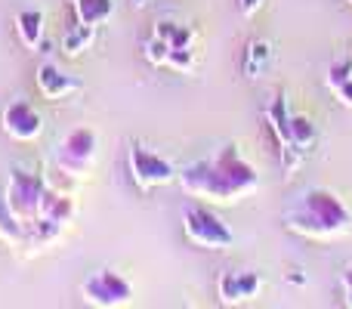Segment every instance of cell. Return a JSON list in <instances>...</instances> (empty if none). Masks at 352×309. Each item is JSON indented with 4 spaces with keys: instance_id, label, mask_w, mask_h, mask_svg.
Wrapping results in <instances>:
<instances>
[{
    "instance_id": "1",
    "label": "cell",
    "mask_w": 352,
    "mask_h": 309,
    "mask_svg": "<svg viewBox=\"0 0 352 309\" xmlns=\"http://www.w3.org/2000/svg\"><path fill=\"white\" fill-rule=\"evenodd\" d=\"M176 182L188 198H198L204 204H235L260 189V173L238 152L235 142H226L213 155L179 167Z\"/></svg>"
},
{
    "instance_id": "2",
    "label": "cell",
    "mask_w": 352,
    "mask_h": 309,
    "mask_svg": "<svg viewBox=\"0 0 352 309\" xmlns=\"http://www.w3.org/2000/svg\"><path fill=\"white\" fill-rule=\"evenodd\" d=\"M285 229L306 242L328 244L352 232V211L334 189L312 186L300 192L285 211Z\"/></svg>"
},
{
    "instance_id": "3",
    "label": "cell",
    "mask_w": 352,
    "mask_h": 309,
    "mask_svg": "<svg viewBox=\"0 0 352 309\" xmlns=\"http://www.w3.org/2000/svg\"><path fill=\"white\" fill-rule=\"evenodd\" d=\"M47 189H50L47 173L28 170V167H12L10 180H6V189H3V204L10 207L12 217L22 220V223L28 226L41 217Z\"/></svg>"
},
{
    "instance_id": "4",
    "label": "cell",
    "mask_w": 352,
    "mask_h": 309,
    "mask_svg": "<svg viewBox=\"0 0 352 309\" xmlns=\"http://www.w3.org/2000/svg\"><path fill=\"white\" fill-rule=\"evenodd\" d=\"M182 235L188 244L204 251H229L235 244V232L223 217L207 204H188L182 211Z\"/></svg>"
},
{
    "instance_id": "5",
    "label": "cell",
    "mask_w": 352,
    "mask_h": 309,
    "mask_svg": "<svg viewBox=\"0 0 352 309\" xmlns=\"http://www.w3.org/2000/svg\"><path fill=\"white\" fill-rule=\"evenodd\" d=\"M96 155H99V134L93 127H74L65 140H59V146L53 152L59 173L72 176V180L90 176Z\"/></svg>"
},
{
    "instance_id": "6",
    "label": "cell",
    "mask_w": 352,
    "mask_h": 309,
    "mask_svg": "<svg viewBox=\"0 0 352 309\" xmlns=\"http://www.w3.org/2000/svg\"><path fill=\"white\" fill-rule=\"evenodd\" d=\"M127 173L140 192H155V189H161V186H170L179 170H176L173 161H167L164 155L133 142V146L127 149Z\"/></svg>"
},
{
    "instance_id": "7",
    "label": "cell",
    "mask_w": 352,
    "mask_h": 309,
    "mask_svg": "<svg viewBox=\"0 0 352 309\" xmlns=\"http://www.w3.org/2000/svg\"><path fill=\"white\" fill-rule=\"evenodd\" d=\"M80 297L96 309H121L133 303V285L115 269H96L84 279Z\"/></svg>"
},
{
    "instance_id": "8",
    "label": "cell",
    "mask_w": 352,
    "mask_h": 309,
    "mask_svg": "<svg viewBox=\"0 0 352 309\" xmlns=\"http://www.w3.org/2000/svg\"><path fill=\"white\" fill-rule=\"evenodd\" d=\"M263 118H266V127H269V134H272L275 146H278L281 170H285L287 176L297 173L300 164H303V158H306V152L294 146V136H291V111H287V96H285V93H278V96H275L272 103L266 105Z\"/></svg>"
},
{
    "instance_id": "9",
    "label": "cell",
    "mask_w": 352,
    "mask_h": 309,
    "mask_svg": "<svg viewBox=\"0 0 352 309\" xmlns=\"http://www.w3.org/2000/svg\"><path fill=\"white\" fill-rule=\"evenodd\" d=\"M0 127L12 142H34L43 134V118L28 99H12L0 111Z\"/></svg>"
},
{
    "instance_id": "10",
    "label": "cell",
    "mask_w": 352,
    "mask_h": 309,
    "mask_svg": "<svg viewBox=\"0 0 352 309\" xmlns=\"http://www.w3.org/2000/svg\"><path fill=\"white\" fill-rule=\"evenodd\" d=\"M260 291H263V275L254 273V269H241V273H238V269H229V273H223L217 281L219 303H226V306L250 303Z\"/></svg>"
},
{
    "instance_id": "11",
    "label": "cell",
    "mask_w": 352,
    "mask_h": 309,
    "mask_svg": "<svg viewBox=\"0 0 352 309\" xmlns=\"http://www.w3.org/2000/svg\"><path fill=\"white\" fill-rule=\"evenodd\" d=\"M34 84H37V90H41V96L50 99V103H62V99H68L72 93L80 90V81L74 78V74L62 72L56 62H41V65H37Z\"/></svg>"
},
{
    "instance_id": "12",
    "label": "cell",
    "mask_w": 352,
    "mask_h": 309,
    "mask_svg": "<svg viewBox=\"0 0 352 309\" xmlns=\"http://www.w3.org/2000/svg\"><path fill=\"white\" fill-rule=\"evenodd\" d=\"M269 59H272V43L263 41V37H254V41H248V47H244L241 74H244L248 81H256L263 72H266Z\"/></svg>"
},
{
    "instance_id": "13",
    "label": "cell",
    "mask_w": 352,
    "mask_h": 309,
    "mask_svg": "<svg viewBox=\"0 0 352 309\" xmlns=\"http://www.w3.org/2000/svg\"><path fill=\"white\" fill-rule=\"evenodd\" d=\"M74 19L84 25H105L115 16V0H72Z\"/></svg>"
},
{
    "instance_id": "14",
    "label": "cell",
    "mask_w": 352,
    "mask_h": 309,
    "mask_svg": "<svg viewBox=\"0 0 352 309\" xmlns=\"http://www.w3.org/2000/svg\"><path fill=\"white\" fill-rule=\"evenodd\" d=\"M43 12L41 10H22L16 16V34L28 50H37L43 41Z\"/></svg>"
},
{
    "instance_id": "15",
    "label": "cell",
    "mask_w": 352,
    "mask_h": 309,
    "mask_svg": "<svg viewBox=\"0 0 352 309\" xmlns=\"http://www.w3.org/2000/svg\"><path fill=\"white\" fill-rule=\"evenodd\" d=\"M93 41H96V25L78 22V25H72V28L65 31V37H62V53L74 59V56L87 53V50L93 47Z\"/></svg>"
},
{
    "instance_id": "16",
    "label": "cell",
    "mask_w": 352,
    "mask_h": 309,
    "mask_svg": "<svg viewBox=\"0 0 352 309\" xmlns=\"http://www.w3.org/2000/svg\"><path fill=\"white\" fill-rule=\"evenodd\" d=\"M0 238L6 244H12V248H28V226L12 217L10 207L3 204V198H0Z\"/></svg>"
},
{
    "instance_id": "17",
    "label": "cell",
    "mask_w": 352,
    "mask_h": 309,
    "mask_svg": "<svg viewBox=\"0 0 352 309\" xmlns=\"http://www.w3.org/2000/svg\"><path fill=\"white\" fill-rule=\"evenodd\" d=\"M155 34L164 37L167 43H170V50L176 47H195V28L186 22H173V19H164V22L155 25Z\"/></svg>"
},
{
    "instance_id": "18",
    "label": "cell",
    "mask_w": 352,
    "mask_h": 309,
    "mask_svg": "<svg viewBox=\"0 0 352 309\" xmlns=\"http://www.w3.org/2000/svg\"><path fill=\"white\" fill-rule=\"evenodd\" d=\"M291 136H294V146L303 149V152L316 149V142H318L316 121H312V118H306V115H291Z\"/></svg>"
},
{
    "instance_id": "19",
    "label": "cell",
    "mask_w": 352,
    "mask_h": 309,
    "mask_svg": "<svg viewBox=\"0 0 352 309\" xmlns=\"http://www.w3.org/2000/svg\"><path fill=\"white\" fill-rule=\"evenodd\" d=\"M142 56H146L148 65L155 68H167V56H170V43L164 41V37H158L152 31V37L146 41V47H142Z\"/></svg>"
},
{
    "instance_id": "20",
    "label": "cell",
    "mask_w": 352,
    "mask_h": 309,
    "mask_svg": "<svg viewBox=\"0 0 352 309\" xmlns=\"http://www.w3.org/2000/svg\"><path fill=\"white\" fill-rule=\"evenodd\" d=\"M349 78H352V56H343V59H337V62H331V65H328L324 84H328V90L334 93L337 87H343Z\"/></svg>"
},
{
    "instance_id": "21",
    "label": "cell",
    "mask_w": 352,
    "mask_h": 309,
    "mask_svg": "<svg viewBox=\"0 0 352 309\" xmlns=\"http://www.w3.org/2000/svg\"><path fill=\"white\" fill-rule=\"evenodd\" d=\"M167 68L176 74H188L195 68V47H176L167 56Z\"/></svg>"
},
{
    "instance_id": "22",
    "label": "cell",
    "mask_w": 352,
    "mask_h": 309,
    "mask_svg": "<svg viewBox=\"0 0 352 309\" xmlns=\"http://www.w3.org/2000/svg\"><path fill=\"white\" fill-rule=\"evenodd\" d=\"M334 96L340 99V105H346V109H352V78H349L343 87H337V90H334Z\"/></svg>"
},
{
    "instance_id": "23",
    "label": "cell",
    "mask_w": 352,
    "mask_h": 309,
    "mask_svg": "<svg viewBox=\"0 0 352 309\" xmlns=\"http://www.w3.org/2000/svg\"><path fill=\"white\" fill-rule=\"evenodd\" d=\"M263 3L266 0H238V10H241V16H254V12H260Z\"/></svg>"
},
{
    "instance_id": "24",
    "label": "cell",
    "mask_w": 352,
    "mask_h": 309,
    "mask_svg": "<svg viewBox=\"0 0 352 309\" xmlns=\"http://www.w3.org/2000/svg\"><path fill=\"white\" fill-rule=\"evenodd\" d=\"M340 285H343V294H346V306H349V303H352V266H349V269H343Z\"/></svg>"
},
{
    "instance_id": "25",
    "label": "cell",
    "mask_w": 352,
    "mask_h": 309,
    "mask_svg": "<svg viewBox=\"0 0 352 309\" xmlns=\"http://www.w3.org/2000/svg\"><path fill=\"white\" fill-rule=\"evenodd\" d=\"M287 279H291L294 285H306V279L300 275V269H291V273H287Z\"/></svg>"
},
{
    "instance_id": "26",
    "label": "cell",
    "mask_w": 352,
    "mask_h": 309,
    "mask_svg": "<svg viewBox=\"0 0 352 309\" xmlns=\"http://www.w3.org/2000/svg\"><path fill=\"white\" fill-rule=\"evenodd\" d=\"M133 6L136 10H142V6H148V0H133Z\"/></svg>"
},
{
    "instance_id": "27",
    "label": "cell",
    "mask_w": 352,
    "mask_h": 309,
    "mask_svg": "<svg viewBox=\"0 0 352 309\" xmlns=\"http://www.w3.org/2000/svg\"><path fill=\"white\" fill-rule=\"evenodd\" d=\"M346 3H349V6H352V0H346Z\"/></svg>"
},
{
    "instance_id": "28",
    "label": "cell",
    "mask_w": 352,
    "mask_h": 309,
    "mask_svg": "<svg viewBox=\"0 0 352 309\" xmlns=\"http://www.w3.org/2000/svg\"><path fill=\"white\" fill-rule=\"evenodd\" d=\"M349 309H352V303H349Z\"/></svg>"
}]
</instances>
